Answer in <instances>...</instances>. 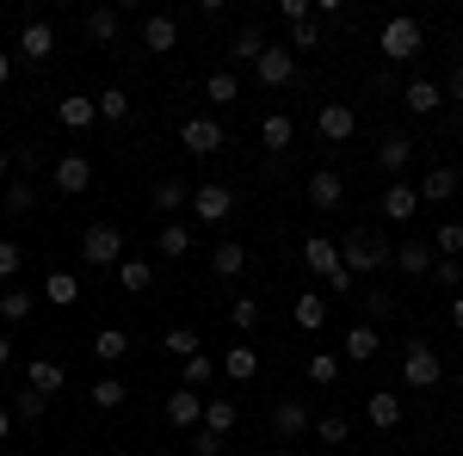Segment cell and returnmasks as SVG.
<instances>
[{
    "mask_svg": "<svg viewBox=\"0 0 463 456\" xmlns=\"http://www.w3.org/2000/svg\"><path fill=\"white\" fill-rule=\"evenodd\" d=\"M395 259V241H383L377 228H353V235H340V265L353 272V278H371L377 265H390Z\"/></svg>",
    "mask_w": 463,
    "mask_h": 456,
    "instance_id": "6da1fadb",
    "label": "cell"
},
{
    "mask_svg": "<svg viewBox=\"0 0 463 456\" xmlns=\"http://www.w3.org/2000/svg\"><path fill=\"white\" fill-rule=\"evenodd\" d=\"M80 259H87L93 272H118V265H124V228H118V222H93V228L80 235Z\"/></svg>",
    "mask_w": 463,
    "mask_h": 456,
    "instance_id": "7a4b0ae2",
    "label": "cell"
},
{
    "mask_svg": "<svg viewBox=\"0 0 463 456\" xmlns=\"http://www.w3.org/2000/svg\"><path fill=\"white\" fill-rule=\"evenodd\" d=\"M420 43H427V32H420L408 13L383 19V32H377V50H383L390 62H414V56H420Z\"/></svg>",
    "mask_w": 463,
    "mask_h": 456,
    "instance_id": "3957f363",
    "label": "cell"
},
{
    "mask_svg": "<svg viewBox=\"0 0 463 456\" xmlns=\"http://www.w3.org/2000/svg\"><path fill=\"white\" fill-rule=\"evenodd\" d=\"M253 80H260L266 93L290 87V80H297V56H290V43H266V56L253 62Z\"/></svg>",
    "mask_w": 463,
    "mask_h": 456,
    "instance_id": "277c9868",
    "label": "cell"
},
{
    "mask_svg": "<svg viewBox=\"0 0 463 456\" xmlns=\"http://www.w3.org/2000/svg\"><path fill=\"white\" fill-rule=\"evenodd\" d=\"M439 377H445V364H439V351H432L427 340H414V346L402 351V383L408 388H432Z\"/></svg>",
    "mask_w": 463,
    "mask_h": 456,
    "instance_id": "5b68a950",
    "label": "cell"
},
{
    "mask_svg": "<svg viewBox=\"0 0 463 456\" xmlns=\"http://www.w3.org/2000/svg\"><path fill=\"white\" fill-rule=\"evenodd\" d=\"M179 142H185V154H222L229 148V130L216 117H185L179 124Z\"/></svg>",
    "mask_w": 463,
    "mask_h": 456,
    "instance_id": "8992f818",
    "label": "cell"
},
{
    "mask_svg": "<svg viewBox=\"0 0 463 456\" xmlns=\"http://www.w3.org/2000/svg\"><path fill=\"white\" fill-rule=\"evenodd\" d=\"M272 432H279V444H297L303 432H316V414H309V401L285 395V401L272 407Z\"/></svg>",
    "mask_w": 463,
    "mask_h": 456,
    "instance_id": "52a82bcc",
    "label": "cell"
},
{
    "mask_svg": "<svg viewBox=\"0 0 463 456\" xmlns=\"http://www.w3.org/2000/svg\"><path fill=\"white\" fill-rule=\"evenodd\" d=\"M353 130H358V111L346 106V99H327V106L316 111V136L321 142H353Z\"/></svg>",
    "mask_w": 463,
    "mask_h": 456,
    "instance_id": "ba28073f",
    "label": "cell"
},
{
    "mask_svg": "<svg viewBox=\"0 0 463 456\" xmlns=\"http://www.w3.org/2000/svg\"><path fill=\"white\" fill-rule=\"evenodd\" d=\"M229 210H235V191H229V185H216V179H211V185H192V216H198V222H211V228H216Z\"/></svg>",
    "mask_w": 463,
    "mask_h": 456,
    "instance_id": "9c48e42d",
    "label": "cell"
},
{
    "mask_svg": "<svg viewBox=\"0 0 463 456\" xmlns=\"http://www.w3.org/2000/svg\"><path fill=\"white\" fill-rule=\"evenodd\" d=\"M167 425H179V432H198V425H204V395L179 383L174 395H167Z\"/></svg>",
    "mask_w": 463,
    "mask_h": 456,
    "instance_id": "30bf717a",
    "label": "cell"
},
{
    "mask_svg": "<svg viewBox=\"0 0 463 456\" xmlns=\"http://www.w3.org/2000/svg\"><path fill=\"white\" fill-rule=\"evenodd\" d=\"M50 179H56L62 198H80V191L93 185V161H87V154H62V161L50 167Z\"/></svg>",
    "mask_w": 463,
    "mask_h": 456,
    "instance_id": "8fae6325",
    "label": "cell"
},
{
    "mask_svg": "<svg viewBox=\"0 0 463 456\" xmlns=\"http://www.w3.org/2000/svg\"><path fill=\"white\" fill-rule=\"evenodd\" d=\"M414 210H420V185L390 179V185H383V216H390V222H414Z\"/></svg>",
    "mask_w": 463,
    "mask_h": 456,
    "instance_id": "7c38bea8",
    "label": "cell"
},
{
    "mask_svg": "<svg viewBox=\"0 0 463 456\" xmlns=\"http://www.w3.org/2000/svg\"><path fill=\"white\" fill-rule=\"evenodd\" d=\"M19 56H25V62H50V56H56V25H50V19H32V25L19 32Z\"/></svg>",
    "mask_w": 463,
    "mask_h": 456,
    "instance_id": "4fadbf2b",
    "label": "cell"
},
{
    "mask_svg": "<svg viewBox=\"0 0 463 456\" xmlns=\"http://www.w3.org/2000/svg\"><path fill=\"white\" fill-rule=\"evenodd\" d=\"M56 124H62V130H93V124H99V99H87V93L56 99Z\"/></svg>",
    "mask_w": 463,
    "mask_h": 456,
    "instance_id": "5bb4252c",
    "label": "cell"
},
{
    "mask_svg": "<svg viewBox=\"0 0 463 456\" xmlns=\"http://www.w3.org/2000/svg\"><path fill=\"white\" fill-rule=\"evenodd\" d=\"M303 265H309V272L327 284L334 272H340V241H327V235H309V241H303Z\"/></svg>",
    "mask_w": 463,
    "mask_h": 456,
    "instance_id": "9a60e30c",
    "label": "cell"
},
{
    "mask_svg": "<svg viewBox=\"0 0 463 456\" xmlns=\"http://www.w3.org/2000/svg\"><path fill=\"white\" fill-rule=\"evenodd\" d=\"M143 50H155V56L179 50V19H174V13H148V19H143Z\"/></svg>",
    "mask_w": 463,
    "mask_h": 456,
    "instance_id": "2e32d148",
    "label": "cell"
},
{
    "mask_svg": "<svg viewBox=\"0 0 463 456\" xmlns=\"http://www.w3.org/2000/svg\"><path fill=\"white\" fill-rule=\"evenodd\" d=\"M390 265H402L408 278H432V265H439V253H432L427 241H395V259Z\"/></svg>",
    "mask_w": 463,
    "mask_h": 456,
    "instance_id": "e0dca14e",
    "label": "cell"
},
{
    "mask_svg": "<svg viewBox=\"0 0 463 456\" xmlns=\"http://www.w3.org/2000/svg\"><path fill=\"white\" fill-rule=\"evenodd\" d=\"M402 106L414 111V117H432V111L445 106V87H439V80H408V87H402Z\"/></svg>",
    "mask_w": 463,
    "mask_h": 456,
    "instance_id": "ac0fdd59",
    "label": "cell"
},
{
    "mask_svg": "<svg viewBox=\"0 0 463 456\" xmlns=\"http://www.w3.org/2000/svg\"><path fill=\"white\" fill-rule=\"evenodd\" d=\"M364 420L377 425V432H395V425H402V395H390V388L364 395Z\"/></svg>",
    "mask_w": 463,
    "mask_h": 456,
    "instance_id": "d6986e66",
    "label": "cell"
},
{
    "mask_svg": "<svg viewBox=\"0 0 463 456\" xmlns=\"http://www.w3.org/2000/svg\"><path fill=\"white\" fill-rule=\"evenodd\" d=\"M340 198H346L340 173H334V167H316V173H309V204H316V210H340Z\"/></svg>",
    "mask_w": 463,
    "mask_h": 456,
    "instance_id": "ffe728a7",
    "label": "cell"
},
{
    "mask_svg": "<svg viewBox=\"0 0 463 456\" xmlns=\"http://www.w3.org/2000/svg\"><path fill=\"white\" fill-rule=\"evenodd\" d=\"M290 321H297L303 333H321V327H327V296H316V290H303V296L290 302Z\"/></svg>",
    "mask_w": 463,
    "mask_h": 456,
    "instance_id": "44dd1931",
    "label": "cell"
},
{
    "mask_svg": "<svg viewBox=\"0 0 463 456\" xmlns=\"http://www.w3.org/2000/svg\"><path fill=\"white\" fill-rule=\"evenodd\" d=\"M377 346H383V340H377V327H371V321L346 327V340H340V351H346L353 364H371V358H377Z\"/></svg>",
    "mask_w": 463,
    "mask_h": 456,
    "instance_id": "7402d4cb",
    "label": "cell"
},
{
    "mask_svg": "<svg viewBox=\"0 0 463 456\" xmlns=\"http://www.w3.org/2000/svg\"><path fill=\"white\" fill-rule=\"evenodd\" d=\"M458 185H463L458 167H432V173L420 179V204H445V198H458Z\"/></svg>",
    "mask_w": 463,
    "mask_h": 456,
    "instance_id": "603a6c76",
    "label": "cell"
},
{
    "mask_svg": "<svg viewBox=\"0 0 463 456\" xmlns=\"http://www.w3.org/2000/svg\"><path fill=\"white\" fill-rule=\"evenodd\" d=\"M211 272L216 278H241V272H248V247L241 241H216L211 247Z\"/></svg>",
    "mask_w": 463,
    "mask_h": 456,
    "instance_id": "cb8c5ba5",
    "label": "cell"
},
{
    "mask_svg": "<svg viewBox=\"0 0 463 456\" xmlns=\"http://www.w3.org/2000/svg\"><path fill=\"white\" fill-rule=\"evenodd\" d=\"M222 377H229V383H253V377H260V351L253 346H229L222 351Z\"/></svg>",
    "mask_w": 463,
    "mask_h": 456,
    "instance_id": "d4e9b609",
    "label": "cell"
},
{
    "mask_svg": "<svg viewBox=\"0 0 463 456\" xmlns=\"http://www.w3.org/2000/svg\"><path fill=\"white\" fill-rule=\"evenodd\" d=\"M260 142H266V154H285L290 142H297V124H290L285 111H266V124H260Z\"/></svg>",
    "mask_w": 463,
    "mask_h": 456,
    "instance_id": "484cf974",
    "label": "cell"
},
{
    "mask_svg": "<svg viewBox=\"0 0 463 456\" xmlns=\"http://www.w3.org/2000/svg\"><path fill=\"white\" fill-rule=\"evenodd\" d=\"M241 425V407L229 401V395H216V401H204V432H216V438H229Z\"/></svg>",
    "mask_w": 463,
    "mask_h": 456,
    "instance_id": "4316f807",
    "label": "cell"
},
{
    "mask_svg": "<svg viewBox=\"0 0 463 456\" xmlns=\"http://www.w3.org/2000/svg\"><path fill=\"white\" fill-rule=\"evenodd\" d=\"M408 161H414V142H408V136H383V148H377V167H383L390 179H402V173H408Z\"/></svg>",
    "mask_w": 463,
    "mask_h": 456,
    "instance_id": "83f0119b",
    "label": "cell"
},
{
    "mask_svg": "<svg viewBox=\"0 0 463 456\" xmlns=\"http://www.w3.org/2000/svg\"><path fill=\"white\" fill-rule=\"evenodd\" d=\"M32 309H37V296L25 284H6V290H0V321H6V327H13V321H32Z\"/></svg>",
    "mask_w": 463,
    "mask_h": 456,
    "instance_id": "f1b7e54d",
    "label": "cell"
},
{
    "mask_svg": "<svg viewBox=\"0 0 463 456\" xmlns=\"http://www.w3.org/2000/svg\"><path fill=\"white\" fill-rule=\"evenodd\" d=\"M148 204H155V210L161 216H174V210H185V204H192V185H185V179H161V185H155V198H148Z\"/></svg>",
    "mask_w": 463,
    "mask_h": 456,
    "instance_id": "f546056e",
    "label": "cell"
},
{
    "mask_svg": "<svg viewBox=\"0 0 463 456\" xmlns=\"http://www.w3.org/2000/svg\"><path fill=\"white\" fill-rule=\"evenodd\" d=\"M118 32H124V13H118V6H93V13H87V37H93V43H118Z\"/></svg>",
    "mask_w": 463,
    "mask_h": 456,
    "instance_id": "4dcf8cb0",
    "label": "cell"
},
{
    "mask_svg": "<svg viewBox=\"0 0 463 456\" xmlns=\"http://www.w3.org/2000/svg\"><path fill=\"white\" fill-rule=\"evenodd\" d=\"M43 302L74 309V302H80V278H74V272H50V278H43Z\"/></svg>",
    "mask_w": 463,
    "mask_h": 456,
    "instance_id": "1f68e13d",
    "label": "cell"
},
{
    "mask_svg": "<svg viewBox=\"0 0 463 456\" xmlns=\"http://www.w3.org/2000/svg\"><path fill=\"white\" fill-rule=\"evenodd\" d=\"M124 351H130V333H124V327H99V333H93V358H99V364H124Z\"/></svg>",
    "mask_w": 463,
    "mask_h": 456,
    "instance_id": "d6a6232c",
    "label": "cell"
},
{
    "mask_svg": "<svg viewBox=\"0 0 463 456\" xmlns=\"http://www.w3.org/2000/svg\"><path fill=\"white\" fill-rule=\"evenodd\" d=\"M87 401H93V407H99V414H118V407H124V401H130V388L118 383V377H99V383L87 388Z\"/></svg>",
    "mask_w": 463,
    "mask_h": 456,
    "instance_id": "836d02e7",
    "label": "cell"
},
{
    "mask_svg": "<svg viewBox=\"0 0 463 456\" xmlns=\"http://www.w3.org/2000/svg\"><path fill=\"white\" fill-rule=\"evenodd\" d=\"M204 99H211V106H235V99H241V80H235V69H216L211 80H204Z\"/></svg>",
    "mask_w": 463,
    "mask_h": 456,
    "instance_id": "e575fe53",
    "label": "cell"
},
{
    "mask_svg": "<svg viewBox=\"0 0 463 456\" xmlns=\"http://www.w3.org/2000/svg\"><path fill=\"white\" fill-rule=\"evenodd\" d=\"M303 377H309L316 388H334V383H340V358H334V351H309Z\"/></svg>",
    "mask_w": 463,
    "mask_h": 456,
    "instance_id": "d590c367",
    "label": "cell"
},
{
    "mask_svg": "<svg viewBox=\"0 0 463 456\" xmlns=\"http://www.w3.org/2000/svg\"><path fill=\"white\" fill-rule=\"evenodd\" d=\"M229 56H235V62H260V56H266V32H260V25H241L235 43H229Z\"/></svg>",
    "mask_w": 463,
    "mask_h": 456,
    "instance_id": "8d00e7d4",
    "label": "cell"
},
{
    "mask_svg": "<svg viewBox=\"0 0 463 456\" xmlns=\"http://www.w3.org/2000/svg\"><path fill=\"white\" fill-rule=\"evenodd\" d=\"M62 383H69V370H62L56 358H37V364H32V388H37V395H56Z\"/></svg>",
    "mask_w": 463,
    "mask_h": 456,
    "instance_id": "74e56055",
    "label": "cell"
},
{
    "mask_svg": "<svg viewBox=\"0 0 463 456\" xmlns=\"http://www.w3.org/2000/svg\"><path fill=\"white\" fill-rule=\"evenodd\" d=\"M118 284H124L130 296H143L148 284H155V265H148V259H124V265H118Z\"/></svg>",
    "mask_w": 463,
    "mask_h": 456,
    "instance_id": "f35d334b",
    "label": "cell"
},
{
    "mask_svg": "<svg viewBox=\"0 0 463 456\" xmlns=\"http://www.w3.org/2000/svg\"><path fill=\"white\" fill-rule=\"evenodd\" d=\"M93 99H99V117H106V124H124V117H130V93H124V87H106V93H93Z\"/></svg>",
    "mask_w": 463,
    "mask_h": 456,
    "instance_id": "ab89813d",
    "label": "cell"
},
{
    "mask_svg": "<svg viewBox=\"0 0 463 456\" xmlns=\"http://www.w3.org/2000/svg\"><path fill=\"white\" fill-rule=\"evenodd\" d=\"M155 247H161L167 259H185V253H192V235H185L179 222H161V235H155Z\"/></svg>",
    "mask_w": 463,
    "mask_h": 456,
    "instance_id": "60d3db41",
    "label": "cell"
},
{
    "mask_svg": "<svg viewBox=\"0 0 463 456\" xmlns=\"http://www.w3.org/2000/svg\"><path fill=\"white\" fill-rule=\"evenodd\" d=\"M32 204H37V191H32V185H25V179H13V185L0 191V210H6V216H25V210H32Z\"/></svg>",
    "mask_w": 463,
    "mask_h": 456,
    "instance_id": "b9f144b4",
    "label": "cell"
},
{
    "mask_svg": "<svg viewBox=\"0 0 463 456\" xmlns=\"http://www.w3.org/2000/svg\"><path fill=\"white\" fill-rule=\"evenodd\" d=\"M43 407H50V395H37V388L25 383V388H19V401H13V420L32 425V420H43Z\"/></svg>",
    "mask_w": 463,
    "mask_h": 456,
    "instance_id": "7bdbcfd3",
    "label": "cell"
},
{
    "mask_svg": "<svg viewBox=\"0 0 463 456\" xmlns=\"http://www.w3.org/2000/svg\"><path fill=\"white\" fill-rule=\"evenodd\" d=\"M211 383H216V358H211V351L185 358V388H211Z\"/></svg>",
    "mask_w": 463,
    "mask_h": 456,
    "instance_id": "ee69618b",
    "label": "cell"
},
{
    "mask_svg": "<svg viewBox=\"0 0 463 456\" xmlns=\"http://www.w3.org/2000/svg\"><path fill=\"white\" fill-rule=\"evenodd\" d=\"M432 253H439V259H463V222H445V228L432 235Z\"/></svg>",
    "mask_w": 463,
    "mask_h": 456,
    "instance_id": "f6af8a7d",
    "label": "cell"
},
{
    "mask_svg": "<svg viewBox=\"0 0 463 456\" xmlns=\"http://www.w3.org/2000/svg\"><path fill=\"white\" fill-rule=\"evenodd\" d=\"M358 302H364V321H371V327H377V321H390V315H395V296H390V290H364Z\"/></svg>",
    "mask_w": 463,
    "mask_h": 456,
    "instance_id": "bcb514c9",
    "label": "cell"
},
{
    "mask_svg": "<svg viewBox=\"0 0 463 456\" xmlns=\"http://www.w3.org/2000/svg\"><path fill=\"white\" fill-rule=\"evenodd\" d=\"M167 358H179V364L198 358V333L192 327H167Z\"/></svg>",
    "mask_w": 463,
    "mask_h": 456,
    "instance_id": "7dc6e473",
    "label": "cell"
},
{
    "mask_svg": "<svg viewBox=\"0 0 463 456\" xmlns=\"http://www.w3.org/2000/svg\"><path fill=\"white\" fill-rule=\"evenodd\" d=\"M346 432H353V425H346V414H321V420H316V438H321V444H346Z\"/></svg>",
    "mask_w": 463,
    "mask_h": 456,
    "instance_id": "c3c4849f",
    "label": "cell"
},
{
    "mask_svg": "<svg viewBox=\"0 0 463 456\" xmlns=\"http://www.w3.org/2000/svg\"><path fill=\"white\" fill-rule=\"evenodd\" d=\"M260 315H266V309H260L253 296H235V302H229V321H235L241 333H248V327H260Z\"/></svg>",
    "mask_w": 463,
    "mask_h": 456,
    "instance_id": "681fc988",
    "label": "cell"
},
{
    "mask_svg": "<svg viewBox=\"0 0 463 456\" xmlns=\"http://www.w3.org/2000/svg\"><path fill=\"white\" fill-rule=\"evenodd\" d=\"M19 265H25V247H19V241H0V284L19 278Z\"/></svg>",
    "mask_w": 463,
    "mask_h": 456,
    "instance_id": "f907efd6",
    "label": "cell"
},
{
    "mask_svg": "<svg viewBox=\"0 0 463 456\" xmlns=\"http://www.w3.org/2000/svg\"><path fill=\"white\" fill-rule=\"evenodd\" d=\"M303 50H321V37H316V19H303V25H290V56H303Z\"/></svg>",
    "mask_w": 463,
    "mask_h": 456,
    "instance_id": "816d5d0a",
    "label": "cell"
},
{
    "mask_svg": "<svg viewBox=\"0 0 463 456\" xmlns=\"http://www.w3.org/2000/svg\"><path fill=\"white\" fill-rule=\"evenodd\" d=\"M279 19L285 25H303V19H316V6L309 0H279Z\"/></svg>",
    "mask_w": 463,
    "mask_h": 456,
    "instance_id": "f5cc1de1",
    "label": "cell"
},
{
    "mask_svg": "<svg viewBox=\"0 0 463 456\" xmlns=\"http://www.w3.org/2000/svg\"><path fill=\"white\" fill-rule=\"evenodd\" d=\"M432 284H445V290H458V284H463V265H458V259H439V265H432Z\"/></svg>",
    "mask_w": 463,
    "mask_h": 456,
    "instance_id": "db71d44e",
    "label": "cell"
},
{
    "mask_svg": "<svg viewBox=\"0 0 463 456\" xmlns=\"http://www.w3.org/2000/svg\"><path fill=\"white\" fill-rule=\"evenodd\" d=\"M222 451V438H216V432H204V425H198V432H192V456H216Z\"/></svg>",
    "mask_w": 463,
    "mask_h": 456,
    "instance_id": "11a10c76",
    "label": "cell"
},
{
    "mask_svg": "<svg viewBox=\"0 0 463 456\" xmlns=\"http://www.w3.org/2000/svg\"><path fill=\"white\" fill-rule=\"evenodd\" d=\"M353 284H358V278H353V272H346V265H340V272H334V278H327V290H334V296H346V290H353Z\"/></svg>",
    "mask_w": 463,
    "mask_h": 456,
    "instance_id": "9f6ffc18",
    "label": "cell"
},
{
    "mask_svg": "<svg viewBox=\"0 0 463 456\" xmlns=\"http://www.w3.org/2000/svg\"><path fill=\"white\" fill-rule=\"evenodd\" d=\"M445 99H463V62L451 69V80H445Z\"/></svg>",
    "mask_w": 463,
    "mask_h": 456,
    "instance_id": "6f0895ef",
    "label": "cell"
},
{
    "mask_svg": "<svg viewBox=\"0 0 463 456\" xmlns=\"http://www.w3.org/2000/svg\"><path fill=\"white\" fill-rule=\"evenodd\" d=\"M13 438V407H0V444Z\"/></svg>",
    "mask_w": 463,
    "mask_h": 456,
    "instance_id": "680465c9",
    "label": "cell"
},
{
    "mask_svg": "<svg viewBox=\"0 0 463 456\" xmlns=\"http://www.w3.org/2000/svg\"><path fill=\"white\" fill-rule=\"evenodd\" d=\"M451 327L463 333V296H451Z\"/></svg>",
    "mask_w": 463,
    "mask_h": 456,
    "instance_id": "91938a15",
    "label": "cell"
},
{
    "mask_svg": "<svg viewBox=\"0 0 463 456\" xmlns=\"http://www.w3.org/2000/svg\"><path fill=\"white\" fill-rule=\"evenodd\" d=\"M6 80H13V56L0 50V87H6Z\"/></svg>",
    "mask_w": 463,
    "mask_h": 456,
    "instance_id": "94428289",
    "label": "cell"
},
{
    "mask_svg": "<svg viewBox=\"0 0 463 456\" xmlns=\"http://www.w3.org/2000/svg\"><path fill=\"white\" fill-rule=\"evenodd\" d=\"M6 364H13V340L0 333V370H6Z\"/></svg>",
    "mask_w": 463,
    "mask_h": 456,
    "instance_id": "6125c7cd",
    "label": "cell"
},
{
    "mask_svg": "<svg viewBox=\"0 0 463 456\" xmlns=\"http://www.w3.org/2000/svg\"><path fill=\"white\" fill-rule=\"evenodd\" d=\"M13 173V148H0V179Z\"/></svg>",
    "mask_w": 463,
    "mask_h": 456,
    "instance_id": "be15d7a7",
    "label": "cell"
},
{
    "mask_svg": "<svg viewBox=\"0 0 463 456\" xmlns=\"http://www.w3.org/2000/svg\"><path fill=\"white\" fill-rule=\"evenodd\" d=\"M272 456H297V451H290V444H279V451H272Z\"/></svg>",
    "mask_w": 463,
    "mask_h": 456,
    "instance_id": "e7e4bbea",
    "label": "cell"
},
{
    "mask_svg": "<svg viewBox=\"0 0 463 456\" xmlns=\"http://www.w3.org/2000/svg\"><path fill=\"white\" fill-rule=\"evenodd\" d=\"M458 444H463V420H458Z\"/></svg>",
    "mask_w": 463,
    "mask_h": 456,
    "instance_id": "03108f58",
    "label": "cell"
},
{
    "mask_svg": "<svg viewBox=\"0 0 463 456\" xmlns=\"http://www.w3.org/2000/svg\"><path fill=\"white\" fill-rule=\"evenodd\" d=\"M458 388H463V370H458Z\"/></svg>",
    "mask_w": 463,
    "mask_h": 456,
    "instance_id": "003e7915",
    "label": "cell"
}]
</instances>
